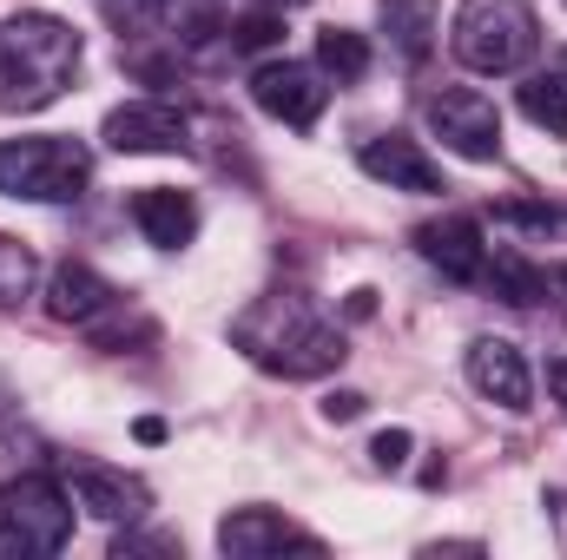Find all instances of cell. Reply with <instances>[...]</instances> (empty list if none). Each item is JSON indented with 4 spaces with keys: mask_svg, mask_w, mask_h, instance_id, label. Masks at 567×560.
I'll use <instances>...</instances> for the list:
<instances>
[{
    "mask_svg": "<svg viewBox=\"0 0 567 560\" xmlns=\"http://www.w3.org/2000/svg\"><path fill=\"white\" fill-rule=\"evenodd\" d=\"M363 403H370V396H357V390H330V396H323V422H357Z\"/></svg>",
    "mask_w": 567,
    "mask_h": 560,
    "instance_id": "cell-25",
    "label": "cell"
},
{
    "mask_svg": "<svg viewBox=\"0 0 567 560\" xmlns=\"http://www.w3.org/2000/svg\"><path fill=\"white\" fill-rule=\"evenodd\" d=\"M468 383L482 403L508 409V416H528L535 409V376H528V356L508 343V336H482L468 343Z\"/></svg>",
    "mask_w": 567,
    "mask_h": 560,
    "instance_id": "cell-10",
    "label": "cell"
},
{
    "mask_svg": "<svg viewBox=\"0 0 567 560\" xmlns=\"http://www.w3.org/2000/svg\"><path fill=\"white\" fill-rule=\"evenodd\" d=\"M172 0H100V20L120 33V40H152L165 27Z\"/></svg>",
    "mask_w": 567,
    "mask_h": 560,
    "instance_id": "cell-20",
    "label": "cell"
},
{
    "mask_svg": "<svg viewBox=\"0 0 567 560\" xmlns=\"http://www.w3.org/2000/svg\"><path fill=\"white\" fill-rule=\"evenodd\" d=\"M482 278L495 283V297H502V303H515V310L548 303V271H542V265H528L515 245H502V251L488 258V271H482Z\"/></svg>",
    "mask_w": 567,
    "mask_h": 560,
    "instance_id": "cell-17",
    "label": "cell"
},
{
    "mask_svg": "<svg viewBox=\"0 0 567 560\" xmlns=\"http://www.w3.org/2000/svg\"><path fill=\"white\" fill-rule=\"evenodd\" d=\"M113 310H120V290L100 278L93 265H80V258L53 265V278H47V317L93 330V323H100V317H113Z\"/></svg>",
    "mask_w": 567,
    "mask_h": 560,
    "instance_id": "cell-13",
    "label": "cell"
},
{
    "mask_svg": "<svg viewBox=\"0 0 567 560\" xmlns=\"http://www.w3.org/2000/svg\"><path fill=\"white\" fill-rule=\"evenodd\" d=\"M522 113H528L548 139H567V80H555V73L522 80Z\"/></svg>",
    "mask_w": 567,
    "mask_h": 560,
    "instance_id": "cell-19",
    "label": "cell"
},
{
    "mask_svg": "<svg viewBox=\"0 0 567 560\" xmlns=\"http://www.w3.org/2000/svg\"><path fill=\"white\" fill-rule=\"evenodd\" d=\"M66 495L93 515V521H113V528H133L145 521V508H152V488H145L140 475H126V468H106V462H66Z\"/></svg>",
    "mask_w": 567,
    "mask_h": 560,
    "instance_id": "cell-7",
    "label": "cell"
},
{
    "mask_svg": "<svg viewBox=\"0 0 567 560\" xmlns=\"http://www.w3.org/2000/svg\"><path fill=\"white\" fill-rule=\"evenodd\" d=\"M80 73V33L60 13H7L0 20V113L53 106Z\"/></svg>",
    "mask_w": 567,
    "mask_h": 560,
    "instance_id": "cell-2",
    "label": "cell"
},
{
    "mask_svg": "<svg viewBox=\"0 0 567 560\" xmlns=\"http://www.w3.org/2000/svg\"><path fill=\"white\" fill-rule=\"evenodd\" d=\"M218 554L231 560H265V554H323L317 535L290 528L278 508H231L218 521Z\"/></svg>",
    "mask_w": 567,
    "mask_h": 560,
    "instance_id": "cell-11",
    "label": "cell"
},
{
    "mask_svg": "<svg viewBox=\"0 0 567 560\" xmlns=\"http://www.w3.org/2000/svg\"><path fill=\"white\" fill-rule=\"evenodd\" d=\"M231 343L265 370V376H284V383H317L330 376L350 350H343V330L323 317L317 297L303 290H265L251 297L238 317H231Z\"/></svg>",
    "mask_w": 567,
    "mask_h": 560,
    "instance_id": "cell-1",
    "label": "cell"
},
{
    "mask_svg": "<svg viewBox=\"0 0 567 560\" xmlns=\"http://www.w3.org/2000/svg\"><path fill=\"white\" fill-rule=\"evenodd\" d=\"M495 218H502V225H528V231H561L567 225L555 205H502Z\"/></svg>",
    "mask_w": 567,
    "mask_h": 560,
    "instance_id": "cell-24",
    "label": "cell"
},
{
    "mask_svg": "<svg viewBox=\"0 0 567 560\" xmlns=\"http://www.w3.org/2000/svg\"><path fill=\"white\" fill-rule=\"evenodd\" d=\"M350 317H357V323L377 317V290H357V297H350Z\"/></svg>",
    "mask_w": 567,
    "mask_h": 560,
    "instance_id": "cell-27",
    "label": "cell"
},
{
    "mask_svg": "<svg viewBox=\"0 0 567 560\" xmlns=\"http://www.w3.org/2000/svg\"><path fill=\"white\" fill-rule=\"evenodd\" d=\"M73 541V495L53 475L0 481V560H40Z\"/></svg>",
    "mask_w": 567,
    "mask_h": 560,
    "instance_id": "cell-4",
    "label": "cell"
},
{
    "mask_svg": "<svg viewBox=\"0 0 567 560\" xmlns=\"http://www.w3.org/2000/svg\"><path fill=\"white\" fill-rule=\"evenodd\" d=\"M416 251L449 283H475L488 271V245H482V225L475 218H435V225H423L416 231Z\"/></svg>",
    "mask_w": 567,
    "mask_h": 560,
    "instance_id": "cell-14",
    "label": "cell"
},
{
    "mask_svg": "<svg viewBox=\"0 0 567 560\" xmlns=\"http://www.w3.org/2000/svg\"><path fill=\"white\" fill-rule=\"evenodd\" d=\"M423 120H429V133L442 139V152H455V158H468V165H495V158H502V113H495V100L475 93V86H442V93H429Z\"/></svg>",
    "mask_w": 567,
    "mask_h": 560,
    "instance_id": "cell-6",
    "label": "cell"
},
{
    "mask_svg": "<svg viewBox=\"0 0 567 560\" xmlns=\"http://www.w3.org/2000/svg\"><path fill=\"white\" fill-rule=\"evenodd\" d=\"M265 7H278V13H284V7H303V0H265Z\"/></svg>",
    "mask_w": 567,
    "mask_h": 560,
    "instance_id": "cell-28",
    "label": "cell"
},
{
    "mask_svg": "<svg viewBox=\"0 0 567 560\" xmlns=\"http://www.w3.org/2000/svg\"><path fill=\"white\" fill-rule=\"evenodd\" d=\"M278 40H284V13L278 7H258V13L231 20V53H265V46H278Z\"/></svg>",
    "mask_w": 567,
    "mask_h": 560,
    "instance_id": "cell-22",
    "label": "cell"
},
{
    "mask_svg": "<svg viewBox=\"0 0 567 560\" xmlns=\"http://www.w3.org/2000/svg\"><path fill=\"white\" fill-rule=\"evenodd\" d=\"M449 46L468 73L482 80H502V73H522L542 46V20L528 0H462L455 27H449Z\"/></svg>",
    "mask_w": 567,
    "mask_h": 560,
    "instance_id": "cell-3",
    "label": "cell"
},
{
    "mask_svg": "<svg viewBox=\"0 0 567 560\" xmlns=\"http://www.w3.org/2000/svg\"><path fill=\"white\" fill-rule=\"evenodd\" d=\"M93 185V152L80 139L40 133V139H7L0 145V191L27 205H73Z\"/></svg>",
    "mask_w": 567,
    "mask_h": 560,
    "instance_id": "cell-5",
    "label": "cell"
},
{
    "mask_svg": "<svg viewBox=\"0 0 567 560\" xmlns=\"http://www.w3.org/2000/svg\"><path fill=\"white\" fill-rule=\"evenodd\" d=\"M100 139L113 145V152H133V158L140 152H185L192 145V120L172 100H126V106L106 113Z\"/></svg>",
    "mask_w": 567,
    "mask_h": 560,
    "instance_id": "cell-9",
    "label": "cell"
},
{
    "mask_svg": "<svg viewBox=\"0 0 567 560\" xmlns=\"http://www.w3.org/2000/svg\"><path fill=\"white\" fill-rule=\"evenodd\" d=\"M251 100H258V113H271V120H284V126L303 133V126H317L330 86H323V73L303 66V60H265V66L251 73Z\"/></svg>",
    "mask_w": 567,
    "mask_h": 560,
    "instance_id": "cell-8",
    "label": "cell"
},
{
    "mask_svg": "<svg viewBox=\"0 0 567 560\" xmlns=\"http://www.w3.org/2000/svg\"><path fill=\"white\" fill-rule=\"evenodd\" d=\"M410 448H416L410 428H383V435L370 442V462H377L383 475H396V468H410Z\"/></svg>",
    "mask_w": 567,
    "mask_h": 560,
    "instance_id": "cell-23",
    "label": "cell"
},
{
    "mask_svg": "<svg viewBox=\"0 0 567 560\" xmlns=\"http://www.w3.org/2000/svg\"><path fill=\"white\" fill-rule=\"evenodd\" d=\"M377 13H383V33H390V46H396L410 66H423L429 46H435V20H442V0H383Z\"/></svg>",
    "mask_w": 567,
    "mask_h": 560,
    "instance_id": "cell-16",
    "label": "cell"
},
{
    "mask_svg": "<svg viewBox=\"0 0 567 560\" xmlns=\"http://www.w3.org/2000/svg\"><path fill=\"white\" fill-rule=\"evenodd\" d=\"M561 66H567V53H561ZM561 80H567V73H561Z\"/></svg>",
    "mask_w": 567,
    "mask_h": 560,
    "instance_id": "cell-29",
    "label": "cell"
},
{
    "mask_svg": "<svg viewBox=\"0 0 567 560\" xmlns=\"http://www.w3.org/2000/svg\"><path fill=\"white\" fill-rule=\"evenodd\" d=\"M357 165L377 185H390V191H442V165L410 133H370V139L357 145Z\"/></svg>",
    "mask_w": 567,
    "mask_h": 560,
    "instance_id": "cell-12",
    "label": "cell"
},
{
    "mask_svg": "<svg viewBox=\"0 0 567 560\" xmlns=\"http://www.w3.org/2000/svg\"><path fill=\"white\" fill-rule=\"evenodd\" d=\"M317 66H323L337 86H357V80L370 73V40L350 33V27H323V33H317Z\"/></svg>",
    "mask_w": 567,
    "mask_h": 560,
    "instance_id": "cell-18",
    "label": "cell"
},
{
    "mask_svg": "<svg viewBox=\"0 0 567 560\" xmlns=\"http://www.w3.org/2000/svg\"><path fill=\"white\" fill-rule=\"evenodd\" d=\"M33 283H40V265H33V251H27L20 238H0V310L27 303V297H33Z\"/></svg>",
    "mask_w": 567,
    "mask_h": 560,
    "instance_id": "cell-21",
    "label": "cell"
},
{
    "mask_svg": "<svg viewBox=\"0 0 567 560\" xmlns=\"http://www.w3.org/2000/svg\"><path fill=\"white\" fill-rule=\"evenodd\" d=\"M133 225L145 231V245L185 251L198 238V205L185 191H172V185H145V191H133Z\"/></svg>",
    "mask_w": 567,
    "mask_h": 560,
    "instance_id": "cell-15",
    "label": "cell"
},
{
    "mask_svg": "<svg viewBox=\"0 0 567 560\" xmlns=\"http://www.w3.org/2000/svg\"><path fill=\"white\" fill-rule=\"evenodd\" d=\"M548 390H555V403L567 409V356H555V363H548Z\"/></svg>",
    "mask_w": 567,
    "mask_h": 560,
    "instance_id": "cell-26",
    "label": "cell"
}]
</instances>
